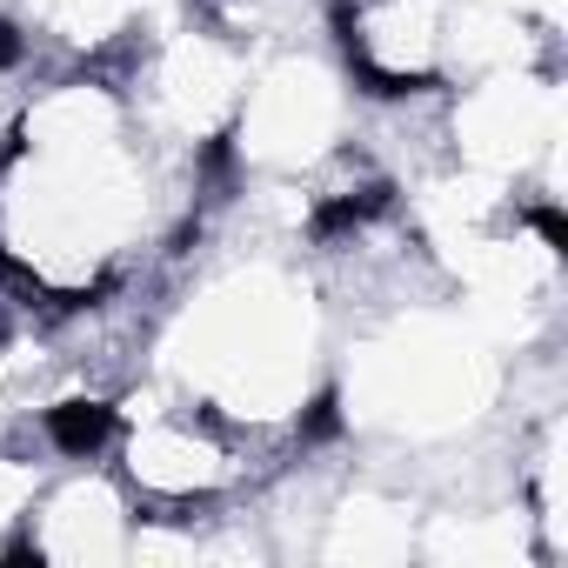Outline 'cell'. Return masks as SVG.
<instances>
[{"instance_id": "obj_5", "label": "cell", "mask_w": 568, "mask_h": 568, "mask_svg": "<svg viewBox=\"0 0 568 568\" xmlns=\"http://www.w3.org/2000/svg\"><path fill=\"white\" fill-rule=\"evenodd\" d=\"M428 154L501 194L561 201L568 168V74L561 54L495 61L428 101Z\"/></svg>"}, {"instance_id": "obj_4", "label": "cell", "mask_w": 568, "mask_h": 568, "mask_svg": "<svg viewBox=\"0 0 568 568\" xmlns=\"http://www.w3.org/2000/svg\"><path fill=\"white\" fill-rule=\"evenodd\" d=\"M108 468L134 488L141 508L154 515H214L247 501L295 448H267L241 435L234 422L207 415L181 388L154 375H128L121 395L108 402V435H101Z\"/></svg>"}, {"instance_id": "obj_1", "label": "cell", "mask_w": 568, "mask_h": 568, "mask_svg": "<svg viewBox=\"0 0 568 568\" xmlns=\"http://www.w3.org/2000/svg\"><path fill=\"white\" fill-rule=\"evenodd\" d=\"M207 187L141 134L114 68H41L0 128V295L41 322L154 295Z\"/></svg>"}, {"instance_id": "obj_3", "label": "cell", "mask_w": 568, "mask_h": 568, "mask_svg": "<svg viewBox=\"0 0 568 568\" xmlns=\"http://www.w3.org/2000/svg\"><path fill=\"white\" fill-rule=\"evenodd\" d=\"M528 362H515L442 281L342 315L328 428L342 448L408 468L415 481L475 462L515 415Z\"/></svg>"}, {"instance_id": "obj_6", "label": "cell", "mask_w": 568, "mask_h": 568, "mask_svg": "<svg viewBox=\"0 0 568 568\" xmlns=\"http://www.w3.org/2000/svg\"><path fill=\"white\" fill-rule=\"evenodd\" d=\"M247 61H254V48L241 34H227L214 14L187 8L161 34H148L114 74L128 88V108H134L141 134L174 168H194V174L221 181V141H227L234 108H241Z\"/></svg>"}, {"instance_id": "obj_10", "label": "cell", "mask_w": 568, "mask_h": 568, "mask_svg": "<svg viewBox=\"0 0 568 568\" xmlns=\"http://www.w3.org/2000/svg\"><path fill=\"white\" fill-rule=\"evenodd\" d=\"M41 68H34V54H28V41L14 34V21L0 14V128H8V108H14V94L34 81Z\"/></svg>"}, {"instance_id": "obj_2", "label": "cell", "mask_w": 568, "mask_h": 568, "mask_svg": "<svg viewBox=\"0 0 568 568\" xmlns=\"http://www.w3.org/2000/svg\"><path fill=\"white\" fill-rule=\"evenodd\" d=\"M342 315L295 234L201 214L194 241L154 281L141 368L267 448H302L328 428Z\"/></svg>"}, {"instance_id": "obj_9", "label": "cell", "mask_w": 568, "mask_h": 568, "mask_svg": "<svg viewBox=\"0 0 568 568\" xmlns=\"http://www.w3.org/2000/svg\"><path fill=\"white\" fill-rule=\"evenodd\" d=\"M41 468H48V448L41 442H0V568L14 561V535H21V515L41 488Z\"/></svg>"}, {"instance_id": "obj_8", "label": "cell", "mask_w": 568, "mask_h": 568, "mask_svg": "<svg viewBox=\"0 0 568 568\" xmlns=\"http://www.w3.org/2000/svg\"><path fill=\"white\" fill-rule=\"evenodd\" d=\"M194 0H0L34 68H121Z\"/></svg>"}, {"instance_id": "obj_7", "label": "cell", "mask_w": 568, "mask_h": 568, "mask_svg": "<svg viewBox=\"0 0 568 568\" xmlns=\"http://www.w3.org/2000/svg\"><path fill=\"white\" fill-rule=\"evenodd\" d=\"M141 528L134 488L108 468V455H48L41 488L21 515L14 561L41 568H128Z\"/></svg>"}]
</instances>
